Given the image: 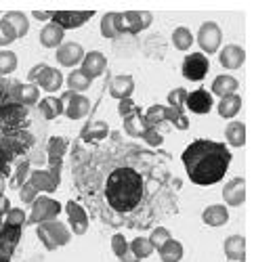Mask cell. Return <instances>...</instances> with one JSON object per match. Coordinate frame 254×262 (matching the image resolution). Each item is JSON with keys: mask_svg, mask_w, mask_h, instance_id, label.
I'll list each match as a JSON object with an SVG mask.
<instances>
[{"mask_svg": "<svg viewBox=\"0 0 254 262\" xmlns=\"http://www.w3.org/2000/svg\"><path fill=\"white\" fill-rule=\"evenodd\" d=\"M231 164V151L225 143L198 139L183 151V166L189 181L200 187L217 185L225 179Z\"/></svg>", "mask_w": 254, "mask_h": 262, "instance_id": "cell-1", "label": "cell"}, {"mask_svg": "<svg viewBox=\"0 0 254 262\" xmlns=\"http://www.w3.org/2000/svg\"><path fill=\"white\" fill-rule=\"evenodd\" d=\"M143 177L129 166L116 168L105 183V200H108L110 208H114L120 214L133 212L141 200H143Z\"/></svg>", "mask_w": 254, "mask_h": 262, "instance_id": "cell-2", "label": "cell"}, {"mask_svg": "<svg viewBox=\"0 0 254 262\" xmlns=\"http://www.w3.org/2000/svg\"><path fill=\"white\" fill-rule=\"evenodd\" d=\"M36 235L49 252L68 246L70 239H72V231L59 221H49V223L36 225Z\"/></svg>", "mask_w": 254, "mask_h": 262, "instance_id": "cell-3", "label": "cell"}, {"mask_svg": "<svg viewBox=\"0 0 254 262\" xmlns=\"http://www.w3.org/2000/svg\"><path fill=\"white\" fill-rule=\"evenodd\" d=\"M28 82L36 84L38 89L47 91V93H57L63 86V76L57 68H51V65H47V63H38L30 70Z\"/></svg>", "mask_w": 254, "mask_h": 262, "instance_id": "cell-4", "label": "cell"}, {"mask_svg": "<svg viewBox=\"0 0 254 262\" xmlns=\"http://www.w3.org/2000/svg\"><path fill=\"white\" fill-rule=\"evenodd\" d=\"M152 13L150 11H126L116 13V30L118 34H139L152 26Z\"/></svg>", "mask_w": 254, "mask_h": 262, "instance_id": "cell-5", "label": "cell"}, {"mask_svg": "<svg viewBox=\"0 0 254 262\" xmlns=\"http://www.w3.org/2000/svg\"><path fill=\"white\" fill-rule=\"evenodd\" d=\"M61 214V204L53 198L47 195H38L36 202L32 204V212L28 216L26 225H40V223H49V221H57Z\"/></svg>", "mask_w": 254, "mask_h": 262, "instance_id": "cell-6", "label": "cell"}, {"mask_svg": "<svg viewBox=\"0 0 254 262\" xmlns=\"http://www.w3.org/2000/svg\"><path fill=\"white\" fill-rule=\"evenodd\" d=\"M221 42H223V32L219 28V24L215 21H204L198 30V45L202 49V55H215L221 49Z\"/></svg>", "mask_w": 254, "mask_h": 262, "instance_id": "cell-7", "label": "cell"}, {"mask_svg": "<svg viewBox=\"0 0 254 262\" xmlns=\"http://www.w3.org/2000/svg\"><path fill=\"white\" fill-rule=\"evenodd\" d=\"M59 101L63 103V114H66L70 120H82V118H87L89 112H91V101L84 95L66 91L59 97Z\"/></svg>", "mask_w": 254, "mask_h": 262, "instance_id": "cell-8", "label": "cell"}, {"mask_svg": "<svg viewBox=\"0 0 254 262\" xmlns=\"http://www.w3.org/2000/svg\"><path fill=\"white\" fill-rule=\"evenodd\" d=\"M183 76L187 80H192V82H200L206 78L208 70H210V61L206 55L202 53H192V55H187L185 61H183Z\"/></svg>", "mask_w": 254, "mask_h": 262, "instance_id": "cell-9", "label": "cell"}, {"mask_svg": "<svg viewBox=\"0 0 254 262\" xmlns=\"http://www.w3.org/2000/svg\"><path fill=\"white\" fill-rule=\"evenodd\" d=\"M93 15H95L93 11H55L51 15V19L55 26H59L66 32V30H76V28L84 26Z\"/></svg>", "mask_w": 254, "mask_h": 262, "instance_id": "cell-10", "label": "cell"}, {"mask_svg": "<svg viewBox=\"0 0 254 262\" xmlns=\"http://www.w3.org/2000/svg\"><path fill=\"white\" fill-rule=\"evenodd\" d=\"M59 181H61V174L59 172H53V170H32L30 174V185L40 193H53L57 191L59 187Z\"/></svg>", "mask_w": 254, "mask_h": 262, "instance_id": "cell-11", "label": "cell"}, {"mask_svg": "<svg viewBox=\"0 0 254 262\" xmlns=\"http://www.w3.org/2000/svg\"><path fill=\"white\" fill-rule=\"evenodd\" d=\"M55 59L61 68H76L78 63H82L84 59V49L78 42H63V45L57 49Z\"/></svg>", "mask_w": 254, "mask_h": 262, "instance_id": "cell-12", "label": "cell"}, {"mask_svg": "<svg viewBox=\"0 0 254 262\" xmlns=\"http://www.w3.org/2000/svg\"><path fill=\"white\" fill-rule=\"evenodd\" d=\"M185 107L189 109V112L204 116V114H208L210 109L215 107V97L210 95V91H206V89H198L194 93H187Z\"/></svg>", "mask_w": 254, "mask_h": 262, "instance_id": "cell-13", "label": "cell"}, {"mask_svg": "<svg viewBox=\"0 0 254 262\" xmlns=\"http://www.w3.org/2000/svg\"><path fill=\"white\" fill-rule=\"evenodd\" d=\"M68 210V223H70V231L74 235H84L89 231V216L84 212V208L76 202H68L66 204Z\"/></svg>", "mask_w": 254, "mask_h": 262, "instance_id": "cell-14", "label": "cell"}, {"mask_svg": "<svg viewBox=\"0 0 254 262\" xmlns=\"http://www.w3.org/2000/svg\"><path fill=\"white\" fill-rule=\"evenodd\" d=\"M84 74H87L91 80L99 78L105 74L108 70V59H105L103 53L99 51H91V53H84V59H82V68H80Z\"/></svg>", "mask_w": 254, "mask_h": 262, "instance_id": "cell-15", "label": "cell"}, {"mask_svg": "<svg viewBox=\"0 0 254 262\" xmlns=\"http://www.w3.org/2000/svg\"><path fill=\"white\" fill-rule=\"evenodd\" d=\"M223 200L227 206H234V208H240L244 202H246V181L236 177L231 179L225 187H223Z\"/></svg>", "mask_w": 254, "mask_h": 262, "instance_id": "cell-16", "label": "cell"}, {"mask_svg": "<svg viewBox=\"0 0 254 262\" xmlns=\"http://www.w3.org/2000/svg\"><path fill=\"white\" fill-rule=\"evenodd\" d=\"M219 61L225 70H240L246 61V51L240 45H227L219 51Z\"/></svg>", "mask_w": 254, "mask_h": 262, "instance_id": "cell-17", "label": "cell"}, {"mask_svg": "<svg viewBox=\"0 0 254 262\" xmlns=\"http://www.w3.org/2000/svg\"><path fill=\"white\" fill-rule=\"evenodd\" d=\"M135 93V78L124 74V76H116L112 78L110 82V95L118 101H124V99H131Z\"/></svg>", "mask_w": 254, "mask_h": 262, "instance_id": "cell-18", "label": "cell"}, {"mask_svg": "<svg viewBox=\"0 0 254 262\" xmlns=\"http://www.w3.org/2000/svg\"><path fill=\"white\" fill-rule=\"evenodd\" d=\"M227 260L234 262H246V239L244 235H229L223 244Z\"/></svg>", "mask_w": 254, "mask_h": 262, "instance_id": "cell-19", "label": "cell"}, {"mask_svg": "<svg viewBox=\"0 0 254 262\" xmlns=\"http://www.w3.org/2000/svg\"><path fill=\"white\" fill-rule=\"evenodd\" d=\"M19 239H21V227H13V225L3 223V227H0V252L11 256L19 244Z\"/></svg>", "mask_w": 254, "mask_h": 262, "instance_id": "cell-20", "label": "cell"}, {"mask_svg": "<svg viewBox=\"0 0 254 262\" xmlns=\"http://www.w3.org/2000/svg\"><path fill=\"white\" fill-rule=\"evenodd\" d=\"M238 89H240V82H238V78H234V76H229V74H221V76H217L215 78V82H213V89H210V95H217V97H227V95H236L238 93Z\"/></svg>", "mask_w": 254, "mask_h": 262, "instance_id": "cell-21", "label": "cell"}, {"mask_svg": "<svg viewBox=\"0 0 254 262\" xmlns=\"http://www.w3.org/2000/svg\"><path fill=\"white\" fill-rule=\"evenodd\" d=\"M202 221L208 227H223L229 223V210L223 204H213L202 212Z\"/></svg>", "mask_w": 254, "mask_h": 262, "instance_id": "cell-22", "label": "cell"}, {"mask_svg": "<svg viewBox=\"0 0 254 262\" xmlns=\"http://www.w3.org/2000/svg\"><path fill=\"white\" fill-rule=\"evenodd\" d=\"M63 38H66V32L55 26L53 21L40 30V45L45 49H59L63 45Z\"/></svg>", "mask_w": 254, "mask_h": 262, "instance_id": "cell-23", "label": "cell"}, {"mask_svg": "<svg viewBox=\"0 0 254 262\" xmlns=\"http://www.w3.org/2000/svg\"><path fill=\"white\" fill-rule=\"evenodd\" d=\"M240 109H242V97L236 93V95H227L223 97L219 103H217V112L221 118L225 120H231V118H236L240 114Z\"/></svg>", "mask_w": 254, "mask_h": 262, "instance_id": "cell-24", "label": "cell"}, {"mask_svg": "<svg viewBox=\"0 0 254 262\" xmlns=\"http://www.w3.org/2000/svg\"><path fill=\"white\" fill-rule=\"evenodd\" d=\"M145 128H147V122L143 118V112L137 107L133 114H129L124 118V130H126V135H131V137H139L145 133Z\"/></svg>", "mask_w": 254, "mask_h": 262, "instance_id": "cell-25", "label": "cell"}, {"mask_svg": "<svg viewBox=\"0 0 254 262\" xmlns=\"http://www.w3.org/2000/svg\"><path fill=\"white\" fill-rule=\"evenodd\" d=\"M225 139H227V143L231 147H236V149L244 147L246 145V126L242 122H238V120L229 122L227 128H225Z\"/></svg>", "mask_w": 254, "mask_h": 262, "instance_id": "cell-26", "label": "cell"}, {"mask_svg": "<svg viewBox=\"0 0 254 262\" xmlns=\"http://www.w3.org/2000/svg\"><path fill=\"white\" fill-rule=\"evenodd\" d=\"M112 250L114 254L118 256L120 262H141L129 248V242H126V237L124 235H114L112 237Z\"/></svg>", "mask_w": 254, "mask_h": 262, "instance_id": "cell-27", "label": "cell"}, {"mask_svg": "<svg viewBox=\"0 0 254 262\" xmlns=\"http://www.w3.org/2000/svg\"><path fill=\"white\" fill-rule=\"evenodd\" d=\"M160 252V258L162 262H181L185 250H183V244L177 242V239H168V242L158 250Z\"/></svg>", "mask_w": 254, "mask_h": 262, "instance_id": "cell-28", "label": "cell"}, {"mask_svg": "<svg viewBox=\"0 0 254 262\" xmlns=\"http://www.w3.org/2000/svg\"><path fill=\"white\" fill-rule=\"evenodd\" d=\"M68 91H72V93H78V95H82L84 91H89L91 89V84H93V80L84 74L82 70H74L70 76H68Z\"/></svg>", "mask_w": 254, "mask_h": 262, "instance_id": "cell-29", "label": "cell"}, {"mask_svg": "<svg viewBox=\"0 0 254 262\" xmlns=\"http://www.w3.org/2000/svg\"><path fill=\"white\" fill-rule=\"evenodd\" d=\"M3 19H5V21H9V24L13 26V30H15L17 38H24V36L30 32V21H28L26 13H21V11H9Z\"/></svg>", "mask_w": 254, "mask_h": 262, "instance_id": "cell-30", "label": "cell"}, {"mask_svg": "<svg viewBox=\"0 0 254 262\" xmlns=\"http://www.w3.org/2000/svg\"><path fill=\"white\" fill-rule=\"evenodd\" d=\"M38 109H40V114L45 120H55L63 114V103L57 97H47L38 103Z\"/></svg>", "mask_w": 254, "mask_h": 262, "instance_id": "cell-31", "label": "cell"}, {"mask_svg": "<svg viewBox=\"0 0 254 262\" xmlns=\"http://www.w3.org/2000/svg\"><path fill=\"white\" fill-rule=\"evenodd\" d=\"M173 45L177 51H189L194 45V34L189 32L185 26H179L175 32H173Z\"/></svg>", "mask_w": 254, "mask_h": 262, "instance_id": "cell-32", "label": "cell"}, {"mask_svg": "<svg viewBox=\"0 0 254 262\" xmlns=\"http://www.w3.org/2000/svg\"><path fill=\"white\" fill-rule=\"evenodd\" d=\"M129 248H131V252L139 258V260H143V258H150L156 250L152 248V244H150V239L147 237H135L133 242L129 244Z\"/></svg>", "mask_w": 254, "mask_h": 262, "instance_id": "cell-33", "label": "cell"}, {"mask_svg": "<svg viewBox=\"0 0 254 262\" xmlns=\"http://www.w3.org/2000/svg\"><path fill=\"white\" fill-rule=\"evenodd\" d=\"M19 103H24V105H36L40 101V89L36 84H21L19 86Z\"/></svg>", "mask_w": 254, "mask_h": 262, "instance_id": "cell-34", "label": "cell"}, {"mask_svg": "<svg viewBox=\"0 0 254 262\" xmlns=\"http://www.w3.org/2000/svg\"><path fill=\"white\" fill-rule=\"evenodd\" d=\"M143 118H145L147 126L158 128V124L166 122V105H152V107L145 112V116H143Z\"/></svg>", "mask_w": 254, "mask_h": 262, "instance_id": "cell-35", "label": "cell"}, {"mask_svg": "<svg viewBox=\"0 0 254 262\" xmlns=\"http://www.w3.org/2000/svg\"><path fill=\"white\" fill-rule=\"evenodd\" d=\"M166 122H171L179 130H187L189 128V120L183 114V109H175V107H168V105H166Z\"/></svg>", "mask_w": 254, "mask_h": 262, "instance_id": "cell-36", "label": "cell"}, {"mask_svg": "<svg viewBox=\"0 0 254 262\" xmlns=\"http://www.w3.org/2000/svg\"><path fill=\"white\" fill-rule=\"evenodd\" d=\"M17 70V55L13 51H0V76H9Z\"/></svg>", "mask_w": 254, "mask_h": 262, "instance_id": "cell-37", "label": "cell"}, {"mask_svg": "<svg viewBox=\"0 0 254 262\" xmlns=\"http://www.w3.org/2000/svg\"><path fill=\"white\" fill-rule=\"evenodd\" d=\"M101 34L103 38H118V30H116V13H108L101 19Z\"/></svg>", "mask_w": 254, "mask_h": 262, "instance_id": "cell-38", "label": "cell"}, {"mask_svg": "<svg viewBox=\"0 0 254 262\" xmlns=\"http://www.w3.org/2000/svg\"><path fill=\"white\" fill-rule=\"evenodd\" d=\"M147 239H150V244H152L154 250H160L168 242V239H173V235H171V231H168L166 227H158V229L152 231V235L147 237Z\"/></svg>", "mask_w": 254, "mask_h": 262, "instance_id": "cell-39", "label": "cell"}, {"mask_svg": "<svg viewBox=\"0 0 254 262\" xmlns=\"http://www.w3.org/2000/svg\"><path fill=\"white\" fill-rule=\"evenodd\" d=\"M110 135V126L105 124L103 120H97V122H93L91 126H89V141H101V139H105Z\"/></svg>", "mask_w": 254, "mask_h": 262, "instance_id": "cell-40", "label": "cell"}, {"mask_svg": "<svg viewBox=\"0 0 254 262\" xmlns=\"http://www.w3.org/2000/svg\"><path fill=\"white\" fill-rule=\"evenodd\" d=\"M15 40H17V34H15L13 26L9 24V21L0 19V47H9Z\"/></svg>", "mask_w": 254, "mask_h": 262, "instance_id": "cell-41", "label": "cell"}, {"mask_svg": "<svg viewBox=\"0 0 254 262\" xmlns=\"http://www.w3.org/2000/svg\"><path fill=\"white\" fill-rule=\"evenodd\" d=\"M26 221H28V216H26V212L21 210V208H11L5 214V223L7 225H13V227H24Z\"/></svg>", "mask_w": 254, "mask_h": 262, "instance_id": "cell-42", "label": "cell"}, {"mask_svg": "<svg viewBox=\"0 0 254 262\" xmlns=\"http://www.w3.org/2000/svg\"><path fill=\"white\" fill-rule=\"evenodd\" d=\"M141 139L150 145V147H160L162 143H164V137L158 133V128H154V126H147L145 128V133L141 135Z\"/></svg>", "mask_w": 254, "mask_h": 262, "instance_id": "cell-43", "label": "cell"}, {"mask_svg": "<svg viewBox=\"0 0 254 262\" xmlns=\"http://www.w3.org/2000/svg\"><path fill=\"white\" fill-rule=\"evenodd\" d=\"M185 99H187V91L185 89H175L168 93V107H175V109H183L185 107Z\"/></svg>", "mask_w": 254, "mask_h": 262, "instance_id": "cell-44", "label": "cell"}, {"mask_svg": "<svg viewBox=\"0 0 254 262\" xmlns=\"http://www.w3.org/2000/svg\"><path fill=\"white\" fill-rule=\"evenodd\" d=\"M19 198H21V202H24L26 206H32L36 202V198H38V191L30 183H24L19 187Z\"/></svg>", "mask_w": 254, "mask_h": 262, "instance_id": "cell-45", "label": "cell"}, {"mask_svg": "<svg viewBox=\"0 0 254 262\" xmlns=\"http://www.w3.org/2000/svg\"><path fill=\"white\" fill-rule=\"evenodd\" d=\"M135 109H137V105L133 103V99H124V101H120V105H118V112H120L122 118H126L129 114H133Z\"/></svg>", "mask_w": 254, "mask_h": 262, "instance_id": "cell-46", "label": "cell"}, {"mask_svg": "<svg viewBox=\"0 0 254 262\" xmlns=\"http://www.w3.org/2000/svg\"><path fill=\"white\" fill-rule=\"evenodd\" d=\"M9 210H11V202H9V198H5V195H3V198H0V216L5 218V214Z\"/></svg>", "mask_w": 254, "mask_h": 262, "instance_id": "cell-47", "label": "cell"}, {"mask_svg": "<svg viewBox=\"0 0 254 262\" xmlns=\"http://www.w3.org/2000/svg\"><path fill=\"white\" fill-rule=\"evenodd\" d=\"M53 13H40V11H34V17L36 19H51Z\"/></svg>", "mask_w": 254, "mask_h": 262, "instance_id": "cell-48", "label": "cell"}, {"mask_svg": "<svg viewBox=\"0 0 254 262\" xmlns=\"http://www.w3.org/2000/svg\"><path fill=\"white\" fill-rule=\"evenodd\" d=\"M5 189H7V185H5V177H3V174H0V198H3V195H5Z\"/></svg>", "mask_w": 254, "mask_h": 262, "instance_id": "cell-49", "label": "cell"}, {"mask_svg": "<svg viewBox=\"0 0 254 262\" xmlns=\"http://www.w3.org/2000/svg\"><path fill=\"white\" fill-rule=\"evenodd\" d=\"M11 260V256H7L5 252H0V262H9Z\"/></svg>", "mask_w": 254, "mask_h": 262, "instance_id": "cell-50", "label": "cell"}, {"mask_svg": "<svg viewBox=\"0 0 254 262\" xmlns=\"http://www.w3.org/2000/svg\"><path fill=\"white\" fill-rule=\"evenodd\" d=\"M3 223H5V218H3V216H0V227H3Z\"/></svg>", "mask_w": 254, "mask_h": 262, "instance_id": "cell-51", "label": "cell"}]
</instances>
